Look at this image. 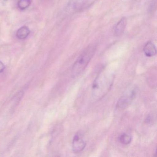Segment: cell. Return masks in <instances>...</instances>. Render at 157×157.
I'll list each match as a JSON object with an SVG mask.
<instances>
[{
  "label": "cell",
  "mask_w": 157,
  "mask_h": 157,
  "mask_svg": "<svg viewBox=\"0 0 157 157\" xmlns=\"http://www.w3.org/2000/svg\"><path fill=\"white\" fill-rule=\"evenodd\" d=\"M143 51L145 56L148 57L154 56L156 55V48L154 44L149 41L145 45L143 48Z\"/></svg>",
  "instance_id": "cell-5"
},
{
  "label": "cell",
  "mask_w": 157,
  "mask_h": 157,
  "mask_svg": "<svg viewBox=\"0 0 157 157\" xmlns=\"http://www.w3.org/2000/svg\"><path fill=\"white\" fill-rule=\"evenodd\" d=\"M95 50L96 46L92 45L89 46L80 55L72 67V75L73 77H77L86 68L94 55Z\"/></svg>",
  "instance_id": "cell-2"
},
{
  "label": "cell",
  "mask_w": 157,
  "mask_h": 157,
  "mask_svg": "<svg viewBox=\"0 0 157 157\" xmlns=\"http://www.w3.org/2000/svg\"><path fill=\"white\" fill-rule=\"evenodd\" d=\"M127 25V20L125 18H122L118 21L115 27V34L119 36L124 33Z\"/></svg>",
  "instance_id": "cell-6"
},
{
  "label": "cell",
  "mask_w": 157,
  "mask_h": 157,
  "mask_svg": "<svg viewBox=\"0 0 157 157\" xmlns=\"http://www.w3.org/2000/svg\"><path fill=\"white\" fill-rule=\"evenodd\" d=\"M119 142L124 145H128L129 144L132 140L131 136L126 133H123L119 136Z\"/></svg>",
  "instance_id": "cell-8"
},
{
  "label": "cell",
  "mask_w": 157,
  "mask_h": 157,
  "mask_svg": "<svg viewBox=\"0 0 157 157\" xmlns=\"http://www.w3.org/2000/svg\"><path fill=\"white\" fill-rule=\"evenodd\" d=\"M115 78L114 71L105 68L99 72L93 84L92 96L94 100L100 101L109 92L113 84Z\"/></svg>",
  "instance_id": "cell-1"
},
{
  "label": "cell",
  "mask_w": 157,
  "mask_h": 157,
  "mask_svg": "<svg viewBox=\"0 0 157 157\" xmlns=\"http://www.w3.org/2000/svg\"><path fill=\"white\" fill-rule=\"evenodd\" d=\"M30 33L29 28L26 26H23L17 31L16 36L20 39H24L27 38Z\"/></svg>",
  "instance_id": "cell-7"
},
{
  "label": "cell",
  "mask_w": 157,
  "mask_h": 157,
  "mask_svg": "<svg viewBox=\"0 0 157 157\" xmlns=\"http://www.w3.org/2000/svg\"><path fill=\"white\" fill-rule=\"evenodd\" d=\"M4 1H7L8 0H4Z\"/></svg>",
  "instance_id": "cell-11"
},
{
  "label": "cell",
  "mask_w": 157,
  "mask_h": 157,
  "mask_svg": "<svg viewBox=\"0 0 157 157\" xmlns=\"http://www.w3.org/2000/svg\"><path fill=\"white\" fill-rule=\"evenodd\" d=\"M86 145V142L83 139V135L81 132H78L74 136L72 141L73 151L75 153L81 152L85 148Z\"/></svg>",
  "instance_id": "cell-4"
},
{
  "label": "cell",
  "mask_w": 157,
  "mask_h": 157,
  "mask_svg": "<svg viewBox=\"0 0 157 157\" xmlns=\"http://www.w3.org/2000/svg\"><path fill=\"white\" fill-rule=\"evenodd\" d=\"M31 4V0H19L18 6L20 10H23L27 9Z\"/></svg>",
  "instance_id": "cell-9"
},
{
  "label": "cell",
  "mask_w": 157,
  "mask_h": 157,
  "mask_svg": "<svg viewBox=\"0 0 157 157\" xmlns=\"http://www.w3.org/2000/svg\"><path fill=\"white\" fill-rule=\"evenodd\" d=\"M5 68V66L3 63L0 61V73H2L4 71Z\"/></svg>",
  "instance_id": "cell-10"
},
{
  "label": "cell",
  "mask_w": 157,
  "mask_h": 157,
  "mask_svg": "<svg viewBox=\"0 0 157 157\" xmlns=\"http://www.w3.org/2000/svg\"><path fill=\"white\" fill-rule=\"evenodd\" d=\"M136 88H130L125 92L118 100L116 105L117 109L118 110H124L130 105L132 101L136 98Z\"/></svg>",
  "instance_id": "cell-3"
}]
</instances>
